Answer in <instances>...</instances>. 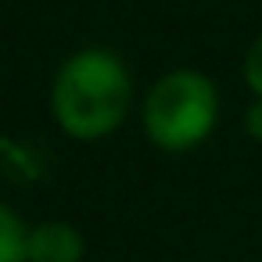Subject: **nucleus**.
Segmentation results:
<instances>
[{
    "label": "nucleus",
    "mask_w": 262,
    "mask_h": 262,
    "mask_svg": "<svg viewBox=\"0 0 262 262\" xmlns=\"http://www.w3.org/2000/svg\"><path fill=\"white\" fill-rule=\"evenodd\" d=\"M129 97V72L112 51H79L61 65L51 108L69 137L101 140L126 119Z\"/></svg>",
    "instance_id": "obj_1"
},
{
    "label": "nucleus",
    "mask_w": 262,
    "mask_h": 262,
    "mask_svg": "<svg viewBox=\"0 0 262 262\" xmlns=\"http://www.w3.org/2000/svg\"><path fill=\"white\" fill-rule=\"evenodd\" d=\"M219 119V94L208 76L180 69L162 76L147 101H144V126L147 137L165 151H190L198 147Z\"/></svg>",
    "instance_id": "obj_2"
},
{
    "label": "nucleus",
    "mask_w": 262,
    "mask_h": 262,
    "mask_svg": "<svg viewBox=\"0 0 262 262\" xmlns=\"http://www.w3.org/2000/svg\"><path fill=\"white\" fill-rule=\"evenodd\" d=\"M26 255H29V262H79L83 237L69 223H40L29 230Z\"/></svg>",
    "instance_id": "obj_3"
},
{
    "label": "nucleus",
    "mask_w": 262,
    "mask_h": 262,
    "mask_svg": "<svg viewBox=\"0 0 262 262\" xmlns=\"http://www.w3.org/2000/svg\"><path fill=\"white\" fill-rule=\"evenodd\" d=\"M26 241H29V230L22 226V219L8 205H0V262H29Z\"/></svg>",
    "instance_id": "obj_4"
},
{
    "label": "nucleus",
    "mask_w": 262,
    "mask_h": 262,
    "mask_svg": "<svg viewBox=\"0 0 262 262\" xmlns=\"http://www.w3.org/2000/svg\"><path fill=\"white\" fill-rule=\"evenodd\" d=\"M244 83L251 86L255 97H262V36L251 43V51L244 58Z\"/></svg>",
    "instance_id": "obj_5"
},
{
    "label": "nucleus",
    "mask_w": 262,
    "mask_h": 262,
    "mask_svg": "<svg viewBox=\"0 0 262 262\" xmlns=\"http://www.w3.org/2000/svg\"><path fill=\"white\" fill-rule=\"evenodd\" d=\"M244 129H248V137H251V140H258V144H262V97L248 108V115H244Z\"/></svg>",
    "instance_id": "obj_6"
}]
</instances>
